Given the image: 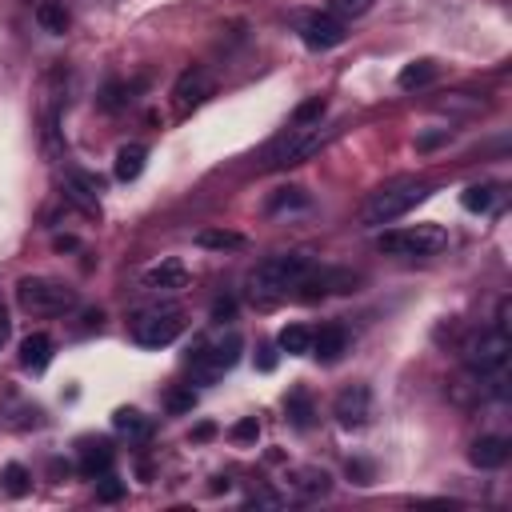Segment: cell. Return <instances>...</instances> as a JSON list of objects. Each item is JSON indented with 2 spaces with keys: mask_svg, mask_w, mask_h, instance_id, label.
Here are the masks:
<instances>
[{
  "mask_svg": "<svg viewBox=\"0 0 512 512\" xmlns=\"http://www.w3.org/2000/svg\"><path fill=\"white\" fill-rule=\"evenodd\" d=\"M316 268V260L308 252H276L264 256L252 276H248V296L260 304H276L284 296H296V288L304 284V276Z\"/></svg>",
  "mask_w": 512,
  "mask_h": 512,
  "instance_id": "1",
  "label": "cell"
},
{
  "mask_svg": "<svg viewBox=\"0 0 512 512\" xmlns=\"http://www.w3.org/2000/svg\"><path fill=\"white\" fill-rule=\"evenodd\" d=\"M432 184L428 180H416V176H396L380 188H372L360 204V224L364 228H380V224H392L400 220L404 212H412L420 200H428Z\"/></svg>",
  "mask_w": 512,
  "mask_h": 512,
  "instance_id": "2",
  "label": "cell"
},
{
  "mask_svg": "<svg viewBox=\"0 0 512 512\" xmlns=\"http://www.w3.org/2000/svg\"><path fill=\"white\" fill-rule=\"evenodd\" d=\"M16 304L24 312H32V316H64L80 300H76V288H68L64 280H52V276H20L16 280Z\"/></svg>",
  "mask_w": 512,
  "mask_h": 512,
  "instance_id": "3",
  "label": "cell"
},
{
  "mask_svg": "<svg viewBox=\"0 0 512 512\" xmlns=\"http://www.w3.org/2000/svg\"><path fill=\"white\" fill-rule=\"evenodd\" d=\"M376 248L384 256H400V260H420V256H436L448 248V228L440 224H412V228H392L380 232Z\"/></svg>",
  "mask_w": 512,
  "mask_h": 512,
  "instance_id": "4",
  "label": "cell"
},
{
  "mask_svg": "<svg viewBox=\"0 0 512 512\" xmlns=\"http://www.w3.org/2000/svg\"><path fill=\"white\" fill-rule=\"evenodd\" d=\"M336 136V128H288L268 152H264V168H292V164H304L308 156H316L328 140Z\"/></svg>",
  "mask_w": 512,
  "mask_h": 512,
  "instance_id": "5",
  "label": "cell"
},
{
  "mask_svg": "<svg viewBox=\"0 0 512 512\" xmlns=\"http://www.w3.org/2000/svg\"><path fill=\"white\" fill-rule=\"evenodd\" d=\"M464 364L476 372V376H492L500 368H508V352H512V336L500 332V328H484V332H472L464 340Z\"/></svg>",
  "mask_w": 512,
  "mask_h": 512,
  "instance_id": "6",
  "label": "cell"
},
{
  "mask_svg": "<svg viewBox=\"0 0 512 512\" xmlns=\"http://www.w3.org/2000/svg\"><path fill=\"white\" fill-rule=\"evenodd\" d=\"M240 352H244L240 332H228V336H220V340L204 344L200 352H192V376H196L200 384H212V380H220L224 372H232V368H236Z\"/></svg>",
  "mask_w": 512,
  "mask_h": 512,
  "instance_id": "7",
  "label": "cell"
},
{
  "mask_svg": "<svg viewBox=\"0 0 512 512\" xmlns=\"http://www.w3.org/2000/svg\"><path fill=\"white\" fill-rule=\"evenodd\" d=\"M184 332V316L176 308H148L132 320V340L140 348H168Z\"/></svg>",
  "mask_w": 512,
  "mask_h": 512,
  "instance_id": "8",
  "label": "cell"
},
{
  "mask_svg": "<svg viewBox=\"0 0 512 512\" xmlns=\"http://www.w3.org/2000/svg\"><path fill=\"white\" fill-rule=\"evenodd\" d=\"M212 92H216L212 72H208L204 64H192V68H184V72L176 76V84H172V104H176L180 116H188V112H196Z\"/></svg>",
  "mask_w": 512,
  "mask_h": 512,
  "instance_id": "9",
  "label": "cell"
},
{
  "mask_svg": "<svg viewBox=\"0 0 512 512\" xmlns=\"http://www.w3.org/2000/svg\"><path fill=\"white\" fill-rule=\"evenodd\" d=\"M344 36H348V28H344V20L332 16V12H304V16H300V40H304V48H312V52H328V48L344 44Z\"/></svg>",
  "mask_w": 512,
  "mask_h": 512,
  "instance_id": "10",
  "label": "cell"
},
{
  "mask_svg": "<svg viewBox=\"0 0 512 512\" xmlns=\"http://www.w3.org/2000/svg\"><path fill=\"white\" fill-rule=\"evenodd\" d=\"M332 416L340 428H364L372 416V388L368 384H348L332 400Z\"/></svg>",
  "mask_w": 512,
  "mask_h": 512,
  "instance_id": "11",
  "label": "cell"
},
{
  "mask_svg": "<svg viewBox=\"0 0 512 512\" xmlns=\"http://www.w3.org/2000/svg\"><path fill=\"white\" fill-rule=\"evenodd\" d=\"M144 288H152V292H180V288H188V268L176 256H164L160 264H152L144 272Z\"/></svg>",
  "mask_w": 512,
  "mask_h": 512,
  "instance_id": "12",
  "label": "cell"
},
{
  "mask_svg": "<svg viewBox=\"0 0 512 512\" xmlns=\"http://www.w3.org/2000/svg\"><path fill=\"white\" fill-rule=\"evenodd\" d=\"M288 488L296 496H304V500H316V496H328L332 492V476L324 468H316V464H300V468L288 472Z\"/></svg>",
  "mask_w": 512,
  "mask_h": 512,
  "instance_id": "13",
  "label": "cell"
},
{
  "mask_svg": "<svg viewBox=\"0 0 512 512\" xmlns=\"http://www.w3.org/2000/svg\"><path fill=\"white\" fill-rule=\"evenodd\" d=\"M508 440L504 436H476L472 440V448H468V460L476 464V468H484V472H492V468H504L508 464Z\"/></svg>",
  "mask_w": 512,
  "mask_h": 512,
  "instance_id": "14",
  "label": "cell"
},
{
  "mask_svg": "<svg viewBox=\"0 0 512 512\" xmlns=\"http://www.w3.org/2000/svg\"><path fill=\"white\" fill-rule=\"evenodd\" d=\"M344 352H348V332H344L340 324H328V328L312 332V356H316L320 364H336Z\"/></svg>",
  "mask_w": 512,
  "mask_h": 512,
  "instance_id": "15",
  "label": "cell"
},
{
  "mask_svg": "<svg viewBox=\"0 0 512 512\" xmlns=\"http://www.w3.org/2000/svg\"><path fill=\"white\" fill-rule=\"evenodd\" d=\"M20 364L28 372H44L52 364V336L48 332H28L20 340Z\"/></svg>",
  "mask_w": 512,
  "mask_h": 512,
  "instance_id": "16",
  "label": "cell"
},
{
  "mask_svg": "<svg viewBox=\"0 0 512 512\" xmlns=\"http://www.w3.org/2000/svg\"><path fill=\"white\" fill-rule=\"evenodd\" d=\"M144 164H148V148H144V144H124V148L116 152L112 172H116L120 184H128V180H136V176L144 172Z\"/></svg>",
  "mask_w": 512,
  "mask_h": 512,
  "instance_id": "17",
  "label": "cell"
},
{
  "mask_svg": "<svg viewBox=\"0 0 512 512\" xmlns=\"http://www.w3.org/2000/svg\"><path fill=\"white\" fill-rule=\"evenodd\" d=\"M80 472H84L88 480H96V476L112 472V448H108L104 440H96V444H84V448H80Z\"/></svg>",
  "mask_w": 512,
  "mask_h": 512,
  "instance_id": "18",
  "label": "cell"
},
{
  "mask_svg": "<svg viewBox=\"0 0 512 512\" xmlns=\"http://www.w3.org/2000/svg\"><path fill=\"white\" fill-rule=\"evenodd\" d=\"M36 24H40L48 36H64L68 24H72V16H68L64 4H56V0H40V4H36Z\"/></svg>",
  "mask_w": 512,
  "mask_h": 512,
  "instance_id": "19",
  "label": "cell"
},
{
  "mask_svg": "<svg viewBox=\"0 0 512 512\" xmlns=\"http://www.w3.org/2000/svg\"><path fill=\"white\" fill-rule=\"evenodd\" d=\"M276 352H284V356H308V352H312V328H304V324H288V328H280V336H276Z\"/></svg>",
  "mask_w": 512,
  "mask_h": 512,
  "instance_id": "20",
  "label": "cell"
},
{
  "mask_svg": "<svg viewBox=\"0 0 512 512\" xmlns=\"http://www.w3.org/2000/svg\"><path fill=\"white\" fill-rule=\"evenodd\" d=\"M432 80H436V60H412V64H404V68H400L396 88L416 92V88H424V84H432Z\"/></svg>",
  "mask_w": 512,
  "mask_h": 512,
  "instance_id": "21",
  "label": "cell"
},
{
  "mask_svg": "<svg viewBox=\"0 0 512 512\" xmlns=\"http://www.w3.org/2000/svg\"><path fill=\"white\" fill-rule=\"evenodd\" d=\"M196 244H200V248H212V252H236V248H244L248 240H244L240 232H228V228H200V232H196Z\"/></svg>",
  "mask_w": 512,
  "mask_h": 512,
  "instance_id": "22",
  "label": "cell"
},
{
  "mask_svg": "<svg viewBox=\"0 0 512 512\" xmlns=\"http://www.w3.org/2000/svg\"><path fill=\"white\" fill-rule=\"evenodd\" d=\"M112 428H116V432H124V436H132V440L152 436V420H148L144 412H136V408H116Z\"/></svg>",
  "mask_w": 512,
  "mask_h": 512,
  "instance_id": "23",
  "label": "cell"
},
{
  "mask_svg": "<svg viewBox=\"0 0 512 512\" xmlns=\"http://www.w3.org/2000/svg\"><path fill=\"white\" fill-rule=\"evenodd\" d=\"M264 208H268V216H280V212H292V208H308V192L304 188H276Z\"/></svg>",
  "mask_w": 512,
  "mask_h": 512,
  "instance_id": "24",
  "label": "cell"
},
{
  "mask_svg": "<svg viewBox=\"0 0 512 512\" xmlns=\"http://www.w3.org/2000/svg\"><path fill=\"white\" fill-rule=\"evenodd\" d=\"M284 408H288V420H292V428H308L312 424V400H308V392L304 388H296V392H288V400H284Z\"/></svg>",
  "mask_w": 512,
  "mask_h": 512,
  "instance_id": "25",
  "label": "cell"
},
{
  "mask_svg": "<svg viewBox=\"0 0 512 512\" xmlns=\"http://www.w3.org/2000/svg\"><path fill=\"white\" fill-rule=\"evenodd\" d=\"M0 488H4L8 496H24V492L32 488L28 468H24V464H4V468H0Z\"/></svg>",
  "mask_w": 512,
  "mask_h": 512,
  "instance_id": "26",
  "label": "cell"
},
{
  "mask_svg": "<svg viewBox=\"0 0 512 512\" xmlns=\"http://www.w3.org/2000/svg\"><path fill=\"white\" fill-rule=\"evenodd\" d=\"M324 96H308L304 104H296V112H292V128H312V124H320L324 120Z\"/></svg>",
  "mask_w": 512,
  "mask_h": 512,
  "instance_id": "27",
  "label": "cell"
},
{
  "mask_svg": "<svg viewBox=\"0 0 512 512\" xmlns=\"http://www.w3.org/2000/svg\"><path fill=\"white\" fill-rule=\"evenodd\" d=\"M492 200H496V188H492V184H472V188H464V196H460V204H464L468 212H488Z\"/></svg>",
  "mask_w": 512,
  "mask_h": 512,
  "instance_id": "28",
  "label": "cell"
},
{
  "mask_svg": "<svg viewBox=\"0 0 512 512\" xmlns=\"http://www.w3.org/2000/svg\"><path fill=\"white\" fill-rule=\"evenodd\" d=\"M120 496H124V480H116L112 472L96 476V500H104V504H116Z\"/></svg>",
  "mask_w": 512,
  "mask_h": 512,
  "instance_id": "29",
  "label": "cell"
},
{
  "mask_svg": "<svg viewBox=\"0 0 512 512\" xmlns=\"http://www.w3.org/2000/svg\"><path fill=\"white\" fill-rule=\"evenodd\" d=\"M372 8V0H328V12L340 16V20H352V16H364Z\"/></svg>",
  "mask_w": 512,
  "mask_h": 512,
  "instance_id": "30",
  "label": "cell"
},
{
  "mask_svg": "<svg viewBox=\"0 0 512 512\" xmlns=\"http://www.w3.org/2000/svg\"><path fill=\"white\" fill-rule=\"evenodd\" d=\"M228 436H232L236 444H252V440L260 436V420H256V416H244V420H236V424H232V432H228Z\"/></svg>",
  "mask_w": 512,
  "mask_h": 512,
  "instance_id": "31",
  "label": "cell"
},
{
  "mask_svg": "<svg viewBox=\"0 0 512 512\" xmlns=\"http://www.w3.org/2000/svg\"><path fill=\"white\" fill-rule=\"evenodd\" d=\"M192 404H196V392H192V388L168 392V412H192Z\"/></svg>",
  "mask_w": 512,
  "mask_h": 512,
  "instance_id": "32",
  "label": "cell"
},
{
  "mask_svg": "<svg viewBox=\"0 0 512 512\" xmlns=\"http://www.w3.org/2000/svg\"><path fill=\"white\" fill-rule=\"evenodd\" d=\"M124 92H128L124 84H108V88H104V96H100V108H108V112H112V108H120V104L128 100Z\"/></svg>",
  "mask_w": 512,
  "mask_h": 512,
  "instance_id": "33",
  "label": "cell"
},
{
  "mask_svg": "<svg viewBox=\"0 0 512 512\" xmlns=\"http://www.w3.org/2000/svg\"><path fill=\"white\" fill-rule=\"evenodd\" d=\"M232 316H236V300H232V296H220V300L212 304V320L224 324V320H232Z\"/></svg>",
  "mask_w": 512,
  "mask_h": 512,
  "instance_id": "34",
  "label": "cell"
},
{
  "mask_svg": "<svg viewBox=\"0 0 512 512\" xmlns=\"http://www.w3.org/2000/svg\"><path fill=\"white\" fill-rule=\"evenodd\" d=\"M444 140H448V128H440V132H420V136H416V148L428 152V148H436V144H444Z\"/></svg>",
  "mask_w": 512,
  "mask_h": 512,
  "instance_id": "35",
  "label": "cell"
},
{
  "mask_svg": "<svg viewBox=\"0 0 512 512\" xmlns=\"http://www.w3.org/2000/svg\"><path fill=\"white\" fill-rule=\"evenodd\" d=\"M348 476H360L356 484H368V480H372V468H368L364 460H348Z\"/></svg>",
  "mask_w": 512,
  "mask_h": 512,
  "instance_id": "36",
  "label": "cell"
},
{
  "mask_svg": "<svg viewBox=\"0 0 512 512\" xmlns=\"http://www.w3.org/2000/svg\"><path fill=\"white\" fill-rule=\"evenodd\" d=\"M256 368H260V372H272V368H276V348H260Z\"/></svg>",
  "mask_w": 512,
  "mask_h": 512,
  "instance_id": "37",
  "label": "cell"
},
{
  "mask_svg": "<svg viewBox=\"0 0 512 512\" xmlns=\"http://www.w3.org/2000/svg\"><path fill=\"white\" fill-rule=\"evenodd\" d=\"M8 328H12V324H8V312H4V304H0V348H4V340H8Z\"/></svg>",
  "mask_w": 512,
  "mask_h": 512,
  "instance_id": "38",
  "label": "cell"
},
{
  "mask_svg": "<svg viewBox=\"0 0 512 512\" xmlns=\"http://www.w3.org/2000/svg\"><path fill=\"white\" fill-rule=\"evenodd\" d=\"M228 488H232L228 476H212V492H228Z\"/></svg>",
  "mask_w": 512,
  "mask_h": 512,
  "instance_id": "39",
  "label": "cell"
},
{
  "mask_svg": "<svg viewBox=\"0 0 512 512\" xmlns=\"http://www.w3.org/2000/svg\"><path fill=\"white\" fill-rule=\"evenodd\" d=\"M56 248L64 252V248H76V236H56Z\"/></svg>",
  "mask_w": 512,
  "mask_h": 512,
  "instance_id": "40",
  "label": "cell"
},
{
  "mask_svg": "<svg viewBox=\"0 0 512 512\" xmlns=\"http://www.w3.org/2000/svg\"><path fill=\"white\" fill-rule=\"evenodd\" d=\"M212 432H216V428H212V424H200V428H196V432H192V436H196V440H208V436H212Z\"/></svg>",
  "mask_w": 512,
  "mask_h": 512,
  "instance_id": "41",
  "label": "cell"
}]
</instances>
